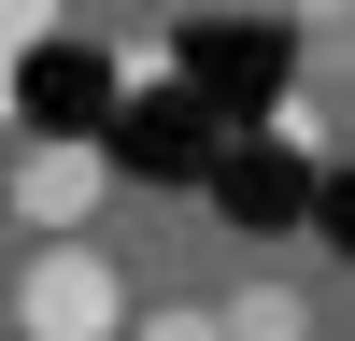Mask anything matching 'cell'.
<instances>
[{
  "label": "cell",
  "mask_w": 355,
  "mask_h": 341,
  "mask_svg": "<svg viewBox=\"0 0 355 341\" xmlns=\"http://www.w3.org/2000/svg\"><path fill=\"white\" fill-rule=\"evenodd\" d=\"M15 327H28V341H114V327H128V284H114L85 242H28V270H15Z\"/></svg>",
  "instance_id": "cell-1"
},
{
  "label": "cell",
  "mask_w": 355,
  "mask_h": 341,
  "mask_svg": "<svg viewBox=\"0 0 355 341\" xmlns=\"http://www.w3.org/2000/svg\"><path fill=\"white\" fill-rule=\"evenodd\" d=\"M100 199H114V157H100V142H15V227L71 242Z\"/></svg>",
  "instance_id": "cell-2"
},
{
  "label": "cell",
  "mask_w": 355,
  "mask_h": 341,
  "mask_svg": "<svg viewBox=\"0 0 355 341\" xmlns=\"http://www.w3.org/2000/svg\"><path fill=\"white\" fill-rule=\"evenodd\" d=\"M214 327H227V341H313V299H299V284H242Z\"/></svg>",
  "instance_id": "cell-3"
},
{
  "label": "cell",
  "mask_w": 355,
  "mask_h": 341,
  "mask_svg": "<svg viewBox=\"0 0 355 341\" xmlns=\"http://www.w3.org/2000/svg\"><path fill=\"white\" fill-rule=\"evenodd\" d=\"M128 341H227V327H214V313H199V299H171V313H142Z\"/></svg>",
  "instance_id": "cell-4"
},
{
  "label": "cell",
  "mask_w": 355,
  "mask_h": 341,
  "mask_svg": "<svg viewBox=\"0 0 355 341\" xmlns=\"http://www.w3.org/2000/svg\"><path fill=\"white\" fill-rule=\"evenodd\" d=\"M43 28H57V0H0V43H15V57L43 43Z\"/></svg>",
  "instance_id": "cell-5"
},
{
  "label": "cell",
  "mask_w": 355,
  "mask_h": 341,
  "mask_svg": "<svg viewBox=\"0 0 355 341\" xmlns=\"http://www.w3.org/2000/svg\"><path fill=\"white\" fill-rule=\"evenodd\" d=\"M284 15H299V28H355V0H284Z\"/></svg>",
  "instance_id": "cell-6"
},
{
  "label": "cell",
  "mask_w": 355,
  "mask_h": 341,
  "mask_svg": "<svg viewBox=\"0 0 355 341\" xmlns=\"http://www.w3.org/2000/svg\"><path fill=\"white\" fill-rule=\"evenodd\" d=\"M15 85H28V57H15V43H0V128H15Z\"/></svg>",
  "instance_id": "cell-7"
}]
</instances>
